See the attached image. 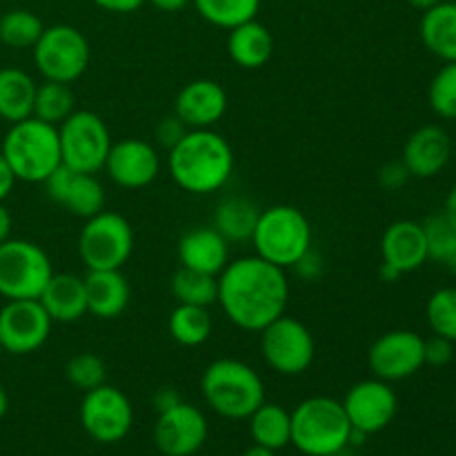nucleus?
I'll use <instances>...</instances> for the list:
<instances>
[{"label": "nucleus", "instance_id": "54", "mask_svg": "<svg viewBox=\"0 0 456 456\" xmlns=\"http://www.w3.org/2000/svg\"><path fill=\"white\" fill-rule=\"evenodd\" d=\"M194 456H199V454H194Z\"/></svg>", "mask_w": 456, "mask_h": 456}, {"label": "nucleus", "instance_id": "8", "mask_svg": "<svg viewBox=\"0 0 456 456\" xmlns=\"http://www.w3.org/2000/svg\"><path fill=\"white\" fill-rule=\"evenodd\" d=\"M62 165L80 174H98L110 156L111 134L105 120L89 110H76L58 125Z\"/></svg>", "mask_w": 456, "mask_h": 456}, {"label": "nucleus", "instance_id": "31", "mask_svg": "<svg viewBox=\"0 0 456 456\" xmlns=\"http://www.w3.org/2000/svg\"><path fill=\"white\" fill-rule=\"evenodd\" d=\"M191 3L205 22L227 31L254 20L261 9V0H191Z\"/></svg>", "mask_w": 456, "mask_h": 456}, {"label": "nucleus", "instance_id": "38", "mask_svg": "<svg viewBox=\"0 0 456 456\" xmlns=\"http://www.w3.org/2000/svg\"><path fill=\"white\" fill-rule=\"evenodd\" d=\"M428 101L439 118L456 120V62H445L432 78Z\"/></svg>", "mask_w": 456, "mask_h": 456}, {"label": "nucleus", "instance_id": "19", "mask_svg": "<svg viewBox=\"0 0 456 456\" xmlns=\"http://www.w3.org/2000/svg\"><path fill=\"white\" fill-rule=\"evenodd\" d=\"M227 111V92L221 83L199 78L187 83L174 101V114L187 129H212Z\"/></svg>", "mask_w": 456, "mask_h": 456}, {"label": "nucleus", "instance_id": "53", "mask_svg": "<svg viewBox=\"0 0 456 456\" xmlns=\"http://www.w3.org/2000/svg\"><path fill=\"white\" fill-rule=\"evenodd\" d=\"M4 354V350H3V346H0V356H3Z\"/></svg>", "mask_w": 456, "mask_h": 456}, {"label": "nucleus", "instance_id": "25", "mask_svg": "<svg viewBox=\"0 0 456 456\" xmlns=\"http://www.w3.org/2000/svg\"><path fill=\"white\" fill-rule=\"evenodd\" d=\"M227 52H230L232 61L243 69H258L274 53V38H272L270 29L254 18V20L230 29Z\"/></svg>", "mask_w": 456, "mask_h": 456}, {"label": "nucleus", "instance_id": "47", "mask_svg": "<svg viewBox=\"0 0 456 456\" xmlns=\"http://www.w3.org/2000/svg\"><path fill=\"white\" fill-rule=\"evenodd\" d=\"M12 214H9V209L4 208V203H0V245L4 243L7 239H12Z\"/></svg>", "mask_w": 456, "mask_h": 456}, {"label": "nucleus", "instance_id": "30", "mask_svg": "<svg viewBox=\"0 0 456 456\" xmlns=\"http://www.w3.org/2000/svg\"><path fill=\"white\" fill-rule=\"evenodd\" d=\"M169 337L183 347H199L209 341L214 330L212 314L209 307H196V305H183L178 303L172 310L167 321Z\"/></svg>", "mask_w": 456, "mask_h": 456}, {"label": "nucleus", "instance_id": "32", "mask_svg": "<svg viewBox=\"0 0 456 456\" xmlns=\"http://www.w3.org/2000/svg\"><path fill=\"white\" fill-rule=\"evenodd\" d=\"M172 294L183 305L212 307L218 301V276L178 267L172 276Z\"/></svg>", "mask_w": 456, "mask_h": 456}, {"label": "nucleus", "instance_id": "41", "mask_svg": "<svg viewBox=\"0 0 456 456\" xmlns=\"http://www.w3.org/2000/svg\"><path fill=\"white\" fill-rule=\"evenodd\" d=\"M410 172L403 165V160H390L379 169V185L386 191H399L405 183L410 181Z\"/></svg>", "mask_w": 456, "mask_h": 456}, {"label": "nucleus", "instance_id": "6", "mask_svg": "<svg viewBox=\"0 0 456 456\" xmlns=\"http://www.w3.org/2000/svg\"><path fill=\"white\" fill-rule=\"evenodd\" d=\"M249 243L254 245L256 256L281 270H292L312 248V225L294 205H272L261 209Z\"/></svg>", "mask_w": 456, "mask_h": 456}, {"label": "nucleus", "instance_id": "13", "mask_svg": "<svg viewBox=\"0 0 456 456\" xmlns=\"http://www.w3.org/2000/svg\"><path fill=\"white\" fill-rule=\"evenodd\" d=\"M52 325L38 298L7 301L0 307V346L13 356L34 354L49 341Z\"/></svg>", "mask_w": 456, "mask_h": 456}, {"label": "nucleus", "instance_id": "1", "mask_svg": "<svg viewBox=\"0 0 456 456\" xmlns=\"http://www.w3.org/2000/svg\"><path fill=\"white\" fill-rule=\"evenodd\" d=\"M289 301V281L285 270L261 256L230 261L218 274V305L239 330L261 332L285 314Z\"/></svg>", "mask_w": 456, "mask_h": 456}, {"label": "nucleus", "instance_id": "22", "mask_svg": "<svg viewBox=\"0 0 456 456\" xmlns=\"http://www.w3.org/2000/svg\"><path fill=\"white\" fill-rule=\"evenodd\" d=\"M178 261L187 270L218 276L230 263V243L218 234L214 225L194 227L178 240Z\"/></svg>", "mask_w": 456, "mask_h": 456}, {"label": "nucleus", "instance_id": "50", "mask_svg": "<svg viewBox=\"0 0 456 456\" xmlns=\"http://www.w3.org/2000/svg\"><path fill=\"white\" fill-rule=\"evenodd\" d=\"M240 456H276V452H274V450H267V448H263V445L254 444L252 448L245 450V452Z\"/></svg>", "mask_w": 456, "mask_h": 456}, {"label": "nucleus", "instance_id": "9", "mask_svg": "<svg viewBox=\"0 0 456 456\" xmlns=\"http://www.w3.org/2000/svg\"><path fill=\"white\" fill-rule=\"evenodd\" d=\"M134 252V230L116 212L87 218L78 234V256L87 270H120Z\"/></svg>", "mask_w": 456, "mask_h": 456}, {"label": "nucleus", "instance_id": "2", "mask_svg": "<svg viewBox=\"0 0 456 456\" xmlns=\"http://www.w3.org/2000/svg\"><path fill=\"white\" fill-rule=\"evenodd\" d=\"M174 183L190 194L205 196L223 190L234 172V151L214 129H190L167 154Z\"/></svg>", "mask_w": 456, "mask_h": 456}, {"label": "nucleus", "instance_id": "3", "mask_svg": "<svg viewBox=\"0 0 456 456\" xmlns=\"http://www.w3.org/2000/svg\"><path fill=\"white\" fill-rule=\"evenodd\" d=\"M203 399L218 417L245 421L265 401L263 379L252 365L239 359H218L200 377Z\"/></svg>", "mask_w": 456, "mask_h": 456}, {"label": "nucleus", "instance_id": "43", "mask_svg": "<svg viewBox=\"0 0 456 456\" xmlns=\"http://www.w3.org/2000/svg\"><path fill=\"white\" fill-rule=\"evenodd\" d=\"M181 392L176 390V387L172 386H163L159 387V390L154 392V396H151V403H154V410L156 412H167V410H172L174 405L181 403Z\"/></svg>", "mask_w": 456, "mask_h": 456}, {"label": "nucleus", "instance_id": "44", "mask_svg": "<svg viewBox=\"0 0 456 456\" xmlns=\"http://www.w3.org/2000/svg\"><path fill=\"white\" fill-rule=\"evenodd\" d=\"M92 3L110 13H134L138 12L147 0H92Z\"/></svg>", "mask_w": 456, "mask_h": 456}, {"label": "nucleus", "instance_id": "16", "mask_svg": "<svg viewBox=\"0 0 456 456\" xmlns=\"http://www.w3.org/2000/svg\"><path fill=\"white\" fill-rule=\"evenodd\" d=\"M209 435V423L196 405L181 401L160 412L154 426V444L165 456H194Z\"/></svg>", "mask_w": 456, "mask_h": 456}, {"label": "nucleus", "instance_id": "27", "mask_svg": "<svg viewBox=\"0 0 456 456\" xmlns=\"http://www.w3.org/2000/svg\"><path fill=\"white\" fill-rule=\"evenodd\" d=\"M261 208L248 196L230 194L218 200L214 209V227L227 243H245L252 240Z\"/></svg>", "mask_w": 456, "mask_h": 456}, {"label": "nucleus", "instance_id": "49", "mask_svg": "<svg viewBox=\"0 0 456 456\" xmlns=\"http://www.w3.org/2000/svg\"><path fill=\"white\" fill-rule=\"evenodd\" d=\"M379 276H381V281H386V283H396V281H399L403 274H401L396 267L387 265V263L381 261V267H379Z\"/></svg>", "mask_w": 456, "mask_h": 456}, {"label": "nucleus", "instance_id": "11", "mask_svg": "<svg viewBox=\"0 0 456 456\" xmlns=\"http://www.w3.org/2000/svg\"><path fill=\"white\" fill-rule=\"evenodd\" d=\"M258 334H261L263 359L274 372L283 377H298L314 363V337L307 325L294 316H279Z\"/></svg>", "mask_w": 456, "mask_h": 456}, {"label": "nucleus", "instance_id": "5", "mask_svg": "<svg viewBox=\"0 0 456 456\" xmlns=\"http://www.w3.org/2000/svg\"><path fill=\"white\" fill-rule=\"evenodd\" d=\"M292 414V445L305 456H338L350 445L352 426L341 401L310 396Z\"/></svg>", "mask_w": 456, "mask_h": 456}, {"label": "nucleus", "instance_id": "4", "mask_svg": "<svg viewBox=\"0 0 456 456\" xmlns=\"http://www.w3.org/2000/svg\"><path fill=\"white\" fill-rule=\"evenodd\" d=\"M0 151L22 183H45L62 165L58 127L34 116L9 125Z\"/></svg>", "mask_w": 456, "mask_h": 456}, {"label": "nucleus", "instance_id": "34", "mask_svg": "<svg viewBox=\"0 0 456 456\" xmlns=\"http://www.w3.org/2000/svg\"><path fill=\"white\" fill-rule=\"evenodd\" d=\"M45 25L29 9H12L0 16V43L9 49H34Z\"/></svg>", "mask_w": 456, "mask_h": 456}, {"label": "nucleus", "instance_id": "29", "mask_svg": "<svg viewBox=\"0 0 456 456\" xmlns=\"http://www.w3.org/2000/svg\"><path fill=\"white\" fill-rule=\"evenodd\" d=\"M249 435L256 445L267 450H283L292 444V414L276 403L263 401L249 417Z\"/></svg>", "mask_w": 456, "mask_h": 456}, {"label": "nucleus", "instance_id": "12", "mask_svg": "<svg viewBox=\"0 0 456 456\" xmlns=\"http://www.w3.org/2000/svg\"><path fill=\"white\" fill-rule=\"evenodd\" d=\"M80 423L98 444H118L132 430V401L118 387L102 383L96 390L85 392L80 403Z\"/></svg>", "mask_w": 456, "mask_h": 456}, {"label": "nucleus", "instance_id": "15", "mask_svg": "<svg viewBox=\"0 0 456 456\" xmlns=\"http://www.w3.org/2000/svg\"><path fill=\"white\" fill-rule=\"evenodd\" d=\"M341 403L352 430H359L368 436L386 430L395 421L399 410L396 392L392 390L390 383L377 377L354 383Z\"/></svg>", "mask_w": 456, "mask_h": 456}, {"label": "nucleus", "instance_id": "45", "mask_svg": "<svg viewBox=\"0 0 456 456\" xmlns=\"http://www.w3.org/2000/svg\"><path fill=\"white\" fill-rule=\"evenodd\" d=\"M13 185H16V176H13L12 167H9L3 151H0V203L7 200V196L13 191Z\"/></svg>", "mask_w": 456, "mask_h": 456}, {"label": "nucleus", "instance_id": "17", "mask_svg": "<svg viewBox=\"0 0 456 456\" xmlns=\"http://www.w3.org/2000/svg\"><path fill=\"white\" fill-rule=\"evenodd\" d=\"M102 169L123 190H142L159 176L160 156L151 142L141 138H123L111 145Z\"/></svg>", "mask_w": 456, "mask_h": 456}, {"label": "nucleus", "instance_id": "26", "mask_svg": "<svg viewBox=\"0 0 456 456\" xmlns=\"http://www.w3.org/2000/svg\"><path fill=\"white\" fill-rule=\"evenodd\" d=\"M419 31L428 52L444 62H456V0H444L423 12Z\"/></svg>", "mask_w": 456, "mask_h": 456}, {"label": "nucleus", "instance_id": "40", "mask_svg": "<svg viewBox=\"0 0 456 456\" xmlns=\"http://www.w3.org/2000/svg\"><path fill=\"white\" fill-rule=\"evenodd\" d=\"M187 132H190V129H187V125L183 123L176 114L165 116V118L156 125V141H159V145H163L165 150L169 151L185 138Z\"/></svg>", "mask_w": 456, "mask_h": 456}, {"label": "nucleus", "instance_id": "28", "mask_svg": "<svg viewBox=\"0 0 456 456\" xmlns=\"http://www.w3.org/2000/svg\"><path fill=\"white\" fill-rule=\"evenodd\" d=\"M36 80L20 67L0 69V118L13 125L34 116Z\"/></svg>", "mask_w": 456, "mask_h": 456}, {"label": "nucleus", "instance_id": "21", "mask_svg": "<svg viewBox=\"0 0 456 456\" xmlns=\"http://www.w3.org/2000/svg\"><path fill=\"white\" fill-rule=\"evenodd\" d=\"M381 258L401 274L417 272L428 263V240L417 221H395L381 236Z\"/></svg>", "mask_w": 456, "mask_h": 456}, {"label": "nucleus", "instance_id": "18", "mask_svg": "<svg viewBox=\"0 0 456 456\" xmlns=\"http://www.w3.org/2000/svg\"><path fill=\"white\" fill-rule=\"evenodd\" d=\"M43 185L53 203L85 221L105 209V187L96 174H80L61 165Z\"/></svg>", "mask_w": 456, "mask_h": 456}, {"label": "nucleus", "instance_id": "48", "mask_svg": "<svg viewBox=\"0 0 456 456\" xmlns=\"http://www.w3.org/2000/svg\"><path fill=\"white\" fill-rule=\"evenodd\" d=\"M441 214L448 218L450 225H452L456 230V185L452 187V190H450L448 199H445V205H444V212H441Z\"/></svg>", "mask_w": 456, "mask_h": 456}, {"label": "nucleus", "instance_id": "46", "mask_svg": "<svg viewBox=\"0 0 456 456\" xmlns=\"http://www.w3.org/2000/svg\"><path fill=\"white\" fill-rule=\"evenodd\" d=\"M147 3H150L151 7L159 9V12L176 13V12H183L191 0H147Z\"/></svg>", "mask_w": 456, "mask_h": 456}, {"label": "nucleus", "instance_id": "51", "mask_svg": "<svg viewBox=\"0 0 456 456\" xmlns=\"http://www.w3.org/2000/svg\"><path fill=\"white\" fill-rule=\"evenodd\" d=\"M410 4H412L414 9H419V12H428V9L436 7L439 3H444V0H408Z\"/></svg>", "mask_w": 456, "mask_h": 456}, {"label": "nucleus", "instance_id": "10", "mask_svg": "<svg viewBox=\"0 0 456 456\" xmlns=\"http://www.w3.org/2000/svg\"><path fill=\"white\" fill-rule=\"evenodd\" d=\"M36 69L45 80L71 85L87 71L92 49L83 31L71 25L45 27L43 36L34 45Z\"/></svg>", "mask_w": 456, "mask_h": 456}, {"label": "nucleus", "instance_id": "33", "mask_svg": "<svg viewBox=\"0 0 456 456\" xmlns=\"http://www.w3.org/2000/svg\"><path fill=\"white\" fill-rule=\"evenodd\" d=\"M76 111V96L69 85L45 80L36 87L34 98V118L49 125H61Z\"/></svg>", "mask_w": 456, "mask_h": 456}, {"label": "nucleus", "instance_id": "36", "mask_svg": "<svg viewBox=\"0 0 456 456\" xmlns=\"http://www.w3.org/2000/svg\"><path fill=\"white\" fill-rule=\"evenodd\" d=\"M65 379L80 392H89L107 383V365L94 352H78L65 365Z\"/></svg>", "mask_w": 456, "mask_h": 456}, {"label": "nucleus", "instance_id": "37", "mask_svg": "<svg viewBox=\"0 0 456 456\" xmlns=\"http://www.w3.org/2000/svg\"><path fill=\"white\" fill-rule=\"evenodd\" d=\"M428 325L439 337L456 343V288H441L428 298Z\"/></svg>", "mask_w": 456, "mask_h": 456}, {"label": "nucleus", "instance_id": "35", "mask_svg": "<svg viewBox=\"0 0 456 456\" xmlns=\"http://www.w3.org/2000/svg\"><path fill=\"white\" fill-rule=\"evenodd\" d=\"M428 240V261L456 274V230L444 214L428 216L421 223Z\"/></svg>", "mask_w": 456, "mask_h": 456}, {"label": "nucleus", "instance_id": "24", "mask_svg": "<svg viewBox=\"0 0 456 456\" xmlns=\"http://www.w3.org/2000/svg\"><path fill=\"white\" fill-rule=\"evenodd\" d=\"M38 301L53 323H76L87 314L85 279L76 274H65V272L61 274L53 272Z\"/></svg>", "mask_w": 456, "mask_h": 456}, {"label": "nucleus", "instance_id": "42", "mask_svg": "<svg viewBox=\"0 0 456 456\" xmlns=\"http://www.w3.org/2000/svg\"><path fill=\"white\" fill-rule=\"evenodd\" d=\"M292 270L297 272L303 281L312 283V281L321 279V274H323L325 270V261L319 252H314V248H310L301 258H298V263L292 267Z\"/></svg>", "mask_w": 456, "mask_h": 456}, {"label": "nucleus", "instance_id": "39", "mask_svg": "<svg viewBox=\"0 0 456 456\" xmlns=\"http://www.w3.org/2000/svg\"><path fill=\"white\" fill-rule=\"evenodd\" d=\"M423 356H426V365L444 368L454 359V343L450 338L435 334V337L426 338V343H423Z\"/></svg>", "mask_w": 456, "mask_h": 456}, {"label": "nucleus", "instance_id": "52", "mask_svg": "<svg viewBox=\"0 0 456 456\" xmlns=\"http://www.w3.org/2000/svg\"><path fill=\"white\" fill-rule=\"evenodd\" d=\"M7 410H9V396H7V392H4V387L0 386V421L4 419Z\"/></svg>", "mask_w": 456, "mask_h": 456}, {"label": "nucleus", "instance_id": "23", "mask_svg": "<svg viewBox=\"0 0 456 456\" xmlns=\"http://www.w3.org/2000/svg\"><path fill=\"white\" fill-rule=\"evenodd\" d=\"M87 314L102 321H114L127 310L132 289L120 270H87L85 276Z\"/></svg>", "mask_w": 456, "mask_h": 456}, {"label": "nucleus", "instance_id": "7", "mask_svg": "<svg viewBox=\"0 0 456 456\" xmlns=\"http://www.w3.org/2000/svg\"><path fill=\"white\" fill-rule=\"evenodd\" d=\"M53 276L49 254L25 239H7L0 245V297L7 301L40 298Z\"/></svg>", "mask_w": 456, "mask_h": 456}, {"label": "nucleus", "instance_id": "14", "mask_svg": "<svg viewBox=\"0 0 456 456\" xmlns=\"http://www.w3.org/2000/svg\"><path fill=\"white\" fill-rule=\"evenodd\" d=\"M423 343H426V338L412 330H392V332L381 334L370 346V370L381 381H405L426 365Z\"/></svg>", "mask_w": 456, "mask_h": 456}, {"label": "nucleus", "instance_id": "20", "mask_svg": "<svg viewBox=\"0 0 456 456\" xmlns=\"http://www.w3.org/2000/svg\"><path fill=\"white\" fill-rule=\"evenodd\" d=\"M450 156H452V141L448 132L439 125H423L405 141L401 160L408 167L410 176L435 178L448 167Z\"/></svg>", "mask_w": 456, "mask_h": 456}]
</instances>
